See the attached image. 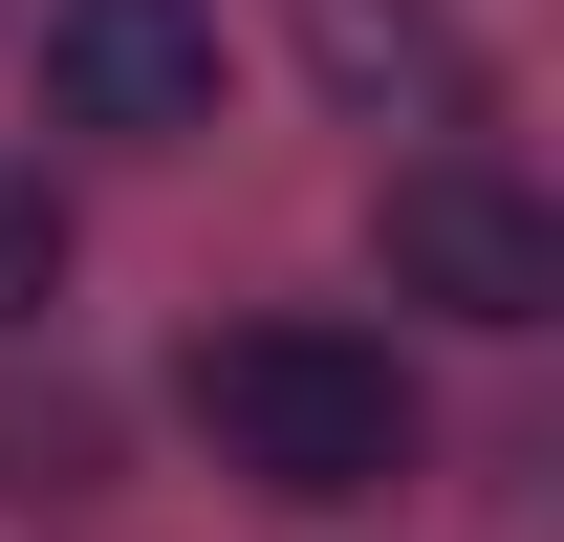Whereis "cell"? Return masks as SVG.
Returning <instances> with one entry per match:
<instances>
[{"instance_id": "1", "label": "cell", "mask_w": 564, "mask_h": 542, "mask_svg": "<svg viewBox=\"0 0 564 542\" xmlns=\"http://www.w3.org/2000/svg\"><path fill=\"white\" fill-rule=\"evenodd\" d=\"M196 434H217V477H261V499L326 521V499H391L413 477L434 412H413V369L369 326H217L196 347Z\"/></svg>"}, {"instance_id": "2", "label": "cell", "mask_w": 564, "mask_h": 542, "mask_svg": "<svg viewBox=\"0 0 564 542\" xmlns=\"http://www.w3.org/2000/svg\"><path fill=\"white\" fill-rule=\"evenodd\" d=\"M391 282L456 304V326H543L564 304V217L521 196L499 152H413V174H391Z\"/></svg>"}, {"instance_id": "3", "label": "cell", "mask_w": 564, "mask_h": 542, "mask_svg": "<svg viewBox=\"0 0 564 542\" xmlns=\"http://www.w3.org/2000/svg\"><path fill=\"white\" fill-rule=\"evenodd\" d=\"M44 109L66 131H217V0H44Z\"/></svg>"}, {"instance_id": "4", "label": "cell", "mask_w": 564, "mask_h": 542, "mask_svg": "<svg viewBox=\"0 0 564 542\" xmlns=\"http://www.w3.org/2000/svg\"><path fill=\"white\" fill-rule=\"evenodd\" d=\"M44 304H66V196L0 152V326H44Z\"/></svg>"}]
</instances>
